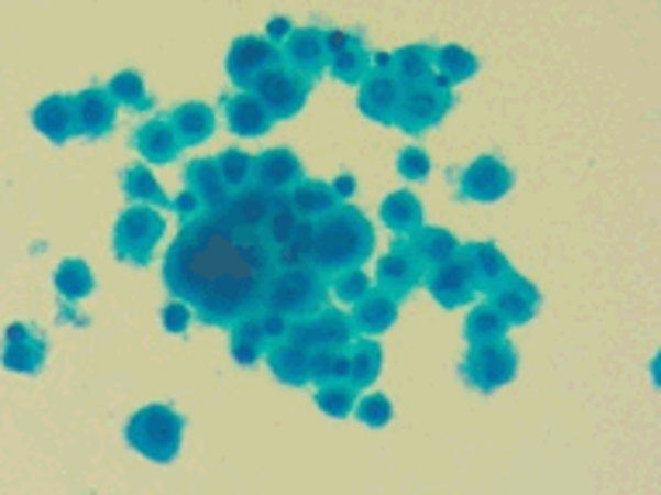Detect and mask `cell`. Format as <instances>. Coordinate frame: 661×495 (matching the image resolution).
Returning <instances> with one entry per match:
<instances>
[{
  "instance_id": "cell-33",
  "label": "cell",
  "mask_w": 661,
  "mask_h": 495,
  "mask_svg": "<svg viewBox=\"0 0 661 495\" xmlns=\"http://www.w3.org/2000/svg\"><path fill=\"white\" fill-rule=\"evenodd\" d=\"M346 353H350V388L353 392H364V388H371L374 382H377V374H382V367H385V350H382V343L377 340H353L350 346H346Z\"/></svg>"
},
{
  "instance_id": "cell-4",
  "label": "cell",
  "mask_w": 661,
  "mask_h": 495,
  "mask_svg": "<svg viewBox=\"0 0 661 495\" xmlns=\"http://www.w3.org/2000/svg\"><path fill=\"white\" fill-rule=\"evenodd\" d=\"M125 440L139 458H146L153 464H170L177 461L180 443H184V416L167 403L143 406L139 413H132L125 427Z\"/></svg>"
},
{
  "instance_id": "cell-48",
  "label": "cell",
  "mask_w": 661,
  "mask_h": 495,
  "mask_svg": "<svg viewBox=\"0 0 661 495\" xmlns=\"http://www.w3.org/2000/svg\"><path fill=\"white\" fill-rule=\"evenodd\" d=\"M395 170H398V177L409 180V184H422V180L430 177V170H433L430 153L419 150V146H406L403 153H398V160H395Z\"/></svg>"
},
{
  "instance_id": "cell-23",
  "label": "cell",
  "mask_w": 661,
  "mask_h": 495,
  "mask_svg": "<svg viewBox=\"0 0 661 495\" xmlns=\"http://www.w3.org/2000/svg\"><path fill=\"white\" fill-rule=\"evenodd\" d=\"M129 146L143 156L146 163H174L180 156V143L170 129V118H150L146 125H139L129 139Z\"/></svg>"
},
{
  "instance_id": "cell-43",
  "label": "cell",
  "mask_w": 661,
  "mask_h": 495,
  "mask_svg": "<svg viewBox=\"0 0 661 495\" xmlns=\"http://www.w3.org/2000/svg\"><path fill=\"white\" fill-rule=\"evenodd\" d=\"M353 419L367 430H385L388 422L395 419V403L385 392H367L357 395V406H353Z\"/></svg>"
},
{
  "instance_id": "cell-37",
  "label": "cell",
  "mask_w": 661,
  "mask_h": 495,
  "mask_svg": "<svg viewBox=\"0 0 661 495\" xmlns=\"http://www.w3.org/2000/svg\"><path fill=\"white\" fill-rule=\"evenodd\" d=\"M433 56L437 50L433 45H406V50L392 53V77L403 84V87H412V84H422L433 77Z\"/></svg>"
},
{
  "instance_id": "cell-27",
  "label": "cell",
  "mask_w": 661,
  "mask_h": 495,
  "mask_svg": "<svg viewBox=\"0 0 661 495\" xmlns=\"http://www.w3.org/2000/svg\"><path fill=\"white\" fill-rule=\"evenodd\" d=\"M170 129L177 135L180 150H195L205 146L211 135H216V111L205 101H187L170 114Z\"/></svg>"
},
{
  "instance_id": "cell-9",
  "label": "cell",
  "mask_w": 661,
  "mask_h": 495,
  "mask_svg": "<svg viewBox=\"0 0 661 495\" xmlns=\"http://www.w3.org/2000/svg\"><path fill=\"white\" fill-rule=\"evenodd\" d=\"M513 184H516V177L499 156H475L458 174L461 198L475 201V205H499L513 191Z\"/></svg>"
},
{
  "instance_id": "cell-29",
  "label": "cell",
  "mask_w": 661,
  "mask_h": 495,
  "mask_svg": "<svg viewBox=\"0 0 661 495\" xmlns=\"http://www.w3.org/2000/svg\"><path fill=\"white\" fill-rule=\"evenodd\" d=\"M264 361L280 385H288V388L309 385V350L291 346V343H274V346H267Z\"/></svg>"
},
{
  "instance_id": "cell-35",
  "label": "cell",
  "mask_w": 661,
  "mask_h": 495,
  "mask_svg": "<svg viewBox=\"0 0 661 495\" xmlns=\"http://www.w3.org/2000/svg\"><path fill=\"white\" fill-rule=\"evenodd\" d=\"M409 243H412V250L419 253V261L427 264V271H430V267H440V264H447V261H454V256L464 250V246L458 243L454 232L437 229V226H422L416 235H409Z\"/></svg>"
},
{
  "instance_id": "cell-12",
  "label": "cell",
  "mask_w": 661,
  "mask_h": 495,
  "mask_svg": "<svg viewBox=\"0 0 661 495\" xmlns=\"http://www.w3.org/2000/svg\"><path fill=\"white\" fill-rule=\"evenodd\" d=\"M422 285H427L430 298L440 305V309H461L471 298L478 295L475 288V274H471V264L464 250L454 256V261H447L440 267H430L427 277H422Z\"/></svg>"
},
{
  "instance_id": "cell-6",
  "label": "cell",
  "mask_w": 661,
  "mask_h": 495,
  "mask_svg": "<svg viewBox=\"0 0 661 495\" xmlns=\"http://www.w3.org/2000/svg\"><path fill=\"white\" fill-rule=\"evenodd\" d=\"M250 94L274 114V122H288V118H295L305 108V101H309L312 80H305L288 63L277 59L267 69H260L256 80L250 84Z\"/></svg>"
},
{
  "instance_id": "cell-28",
  "label": "cell",
  "mask_w": 661,
  "mask_h": 495,
  "mask_svg": "<svg viewBox=\"0 0 661 495\" xmlns=\"http://www.w3.org/2000/svg\"><path fill=\"white\" fill-rule=\"evenodd\" d=\"M288 205L301 222H319L329 211H337L340 201L333 195V187L326 180H298L288 191Z\"/></svg>"
},
{
  "instance_id": "cell-19",
  "label": "cell",
  "mask_w": 661,
  "mask_h": 495,
  "mask_svg": "<svg viewBox=\"0 0 661 495\" xmlns=\"http://www.w3.org/2000/svg\"><path fill=\"white\" fill-rule=\"evenodd\" d=\"M74 118H77V135L104 139L118 125V105L108 98L104 87H87L74 94Z\"/></svg>"
},
{
  "instance_id": "cell-31",
  "label": "cell",
  "mask_w": 661,
  "mask_h": 495,
  "mask_svg": "<svg viewBox=\"0 0 661 495\" xmlns=\"http://www.w3.org/2000/svg\"><path fill=\"white\" fill-rule=\"evenodd\" d=\"M478 69H482L478 56L471 53V50H464V45H440L437 56H433V77H437L447 90H454V87L467 84L471 77L478 74Z\"/></svg>"
},
{
  "instance_id": "cell-15",
  "label": "cell",
  "mask_w": 661,
  "mask_h": 495,
  "mask_svg": "<svg viewBox=\"0 0 661 495\" xmlns=\"http://www.w3.org/2000/svg\"><path fill=\"white\" fill-rule=\"evenodd\" d=\"M346 319H350L353 337L377 340V337H385L388 329L398 322V298H392L382 288H371L357 305H353Z\"/></svg>"
},
{
  "instance_id": "cell-39",
  "label": "cell",
  "mask_w": 661,
  "mask_h": 495,
  "mask_svg": "<svg viewBox=\"0 0 661 495\" xmlns=\"http://www.w3.org/2000/svg\"><path fill=\"white\" fill-rule=\"evenodd\" d=\"M312 256H316V222H301L291 240L271 253V261L274 271H301L312 267Z\"/></svg>"
},
{
  "instance_id": "cell-3",
  "label": "cell",
  "mask_w": 661,
  "mask_h": 495,
  "mask_svg": "<svg viewBox=\"0 0 661 495\" xmlns=\"http://www.w3.org/2000/svg\"><path fill=\"white\" fill-rule=\"evenodd\" d=\"M329 305V280L316 267L301 271H274L260 312L285 316V319H312Z\"/></svg>"
},
{
  "instance_id": "cell-36",
  "label": "cell",
  "mask_w": 661,
  "mask_h": 495,
  "mask_svg": "<svg viewBox=\"0 0 661 495\" xmlns=\"http://www.w3.org/2000/svg\"><path fill=\"white\" fill-rule=\"evenodd\" d=\"M53 285H56V292H59L63 301L77 305V301H84V298L93 295V288H98V277H93L90 264L80 261V256H66V261L53 274Z\"/></svg>"
},
{
  "instance_id": "cell-7",
  "label": "cell",
  "mask_w": 661,
  "mask_h": 495,
  "mask_svg": "<svg viewBox=\"0 0 661 495\" xmlns=\"http://www.w3.org/2000/svg\"><path fill=\"white\" fill-rule=\"evenodd\" d=\"M454 108V90H447L437 77L403 87V101H398V114L395 125L403 129L406 135H422L437 129L447 114Z\"/></svg>"
},
{
  "instance_id": "cell-51",
  "label": "cell",
  "mask_w": 661,
  "mask_h": 495,
  "mask_svg": "<svg viewBox=\"0 0 661 495\" xmlns=\"http://www.w3.org/2000/svg\"><path fill=\"white\" fill-rule=\"evenodd\" d=\"M170 211L180 219V226H187V222H195L198 216H205V211H201V201H198L191 191H180L177 198H170Z\"/></svg>"
},
{
  "instance_id": "cell-16",
  "label": "cell",
  "mask_w": 661,
  "mask_h": 495,
  "mask_svg": "<svg viewBox=\"0 0 661 495\" xmlns=\"http://www.w3.org/2000/svg\"><path fill=\"white\" fill-rule=\"evenodd\" d=\"M280 63H288L305 80H319L326 74V35L322 29H291L288 42L280 45Z\"/></svg>"
},
{
  "instance_id": "cell-24",
  "label": "cell",
  "mask_w": 661,
  "mask_h": 495,
  "mask_svg": "<svg viewBox=\"0 0 661 495\" xmlns=\"http://www.w3.org/2000/svg\"><path fill=\"white\" fill-rule=\"evenodd\" d=\"M184 191H191L198 201H201V211H225V205H229V198H232V191L222 184V177H219V167H216V160H195V163H187V170H184Z\"/></svg>"
},
{
  "instance_id": "cell-44",
  "label": "cell",
  "mask_w": 661,
  "mask_h": 495,
  "mask_svg": "<svg viewBox=\"0 0 661 495\" xmlns=\"http://www.w3.org/2000/svg\"><path fill=\"white\" fill-rule=\"evenodd\" d=\"M216 167H219V177L232 195L253 184V156L243 153V150H222L216 156Z\"/></svg>"
},
{
  "instance_id": "cell-34",
  "label": "cell",
  "mask_w": 661,
  "mask_h": 495,
  "mask_svg": "<svg viewBox=\"0 0 661 495\" xmlns=\"http://www.w3.org/2000/svg\"><path fill=\"white\" fill-rule=\"evenodd\" d=\"M122 191L129 198V205H139V208H170V198L167 191H163V184L153 177V170L146 167V163H135V167H129L122 174Z\"/></svg>"
},
{
  "instance_id": "cell-5",
  "label": "cell",
  "mask_w": 661,
  "mask_h": 495,
  "mask_svg": "<svg viewBox=\"0 0 661 495\" xmlns=\"http://www.w3.org/2000/svg\"><path fill=\"white\" fill-rule=\"evenodd\" d=\"M163 232H167V219H163V211L129 205L114 222L111 250H114L118 261L129 264V267H150L153 256H156V246L163 240Z\"/></svg>"
},
{
  "instance_id": "cell-2",
  "label": "cell",
  "mask_w": 661,
  "mask_h": 495,
  "mask_svg": "<svg viewBox=\"0 0 661 495\" xmlns=\"http://www.w3.org/2000/svg\"><path fill=\"white\" fill-rule=\"evenodd\" d=\"M374 256V226L353 205H340L316 222V256L312 267L329 280L343 271L364 267Z\"/></svg>"
},
{
  "instance_id": "cell-25",
  "label": "cell",
  "mask_w": 661,
  "mask_h": 495,
  "mask_svg": "<svg viewBox=\"0 0 661 495\" xmlns=\"http://www.w3.org/2000/svg\"><path fill=\"white\" fill-rule=\"evenodd\" d=\"M225 122H229L232 135L260 139V135H267L274 129V114L260 105L250 90H243V94H232V98H225Z\"/></svg>"
},
{
  "instance_id": "cell-50",
  "label": "cell",
  "mask_w": 661,
  "mask_h": 495,
  "mask_svg": "<svg viewBox=\"0 0 661 495\" xmlns=\"http://www.w3.org/2000/svg\"><path fill=\"white\" fill-rule=\"evenodd\" d=\"M285 343H291V346H301V350H316V346H322V343H319V326H316V316H312V319H291Z\"/></svg>"
},
{
  "instance_id": "cell-21",
  "label": "cell",
  "mask_w": 661,
  "mask_h": 495,
  "mask_svg": "<svg viewBox=\"0 0 661 495\" xmlns=\"http://www.w3.org/2000/svg\"><path fill=\"white\" fill-rule=\"evenodd\" d=\"M488 305L506 319L509 329H513V326H527V322H533L537 312H540V292L530 285L527 277L516 274L506 288H499V292L488 295Z\"/></svg>"
},
{
  "instance_id": "cell-32",
  "label": "cell",
  "mask_w": 661,
  "mask_h": 495,
  "mask_svg": "<svg viewBox=\"0 0 661 495\" xmlns=\"http://www.w3.org/2000/svg\"><path fill=\"white\" fill-rule=\"evenodd\" d=\"M229 353L235 367H253L264 361L267 353V337H264V326H260V316H246L235 326H229Z\"/></svg>"
},
{
  "instance_id": "cell-18",
  "label": "cell",
  "mask_w": 661,
  "mask_h": 495,
  "mask_svg": "<svg viewBox=\"0 0 661 495\" xmlns=\"http://www.w3.org/2000/svg\"><path fill=\"white\" fill-rule=\"evenodd\" d=\"M357 111L374 125H395L398 114V101H403V84H398L392 74H371L361 87H357Z\"/></svg>"
},
{
  "instance_id": "cell-22",
  "label": "cell",
  "mask_w": 661,
  "mask_h": 495,
  "mask_svg": "<svg viewBox=\"0 0 661 495\" xmlns=\"http://www.w3.org/2000/svg\"><path fill=\"white\" fill-rule=\"evenodd\" d=\"M464 256L471 264V274H475V288L485 295L506 288L516 277L513 264L506 261V253L495 243H471V246H464Z\"/></svg>"
},
{
  "instance_id": "cell-8",
  "label": "cell",
  "mask_w": 661,
  "mask_h": 495,
  "mask_svg": "<svg viewBox=\"0 0 661 495\" xmlns=\"http://www.w3.org/2000/svg\"><path fill=\"white\" fill-rule=\"evenodd\" d=\"M519 371V353L509 340H495V343H482L471 346L467 358L461 364V374L467 388H475L482 395H492L506 388Z\"/></svg>"
},
{
  "instance_id": "cell-40",
  "label": "cell",
  "mask_w": 661,
  "mask_h": 495,
  "mask_svg": "<svg viewBox=\"0 0 661 495\" xmlns=\"http://www.w3.org/2000/svg\"><path fill=\"white\" fill-rule=\"evenodd\" d=\"M309 382L316 385H346L350 382V353L337 346L309 350Z\"/></svg>"
},
{
  "instance_id": "cell-46",
  "label": "cell",
  "mask_w": 661,
  "mask_h": 495,
  "mask_svg": "<svg viewBox=\"0 0 661 495\" xmlns=\"http://www.w3.org/2000/svg\"><path fill=\"white\" fill-rule=\"evenodd\" d=\"M316 406L329 419H350L353 406H357V392L350 385H319L316 388Z\"/></svg>"
},
{
  "instance_id": "cell-11",
  "label": "cell",
  "mask_w": 661,
  "mask_h": 495,
  "mask_svg": "<svg viewBox=\"0 0 661 495\" xmlns=\"http://www.w3.org/2000/svg\"><path fill=\"white\" fill-rule=\"evenodd\" d=\"M326 35V69L346 87H361L371 77V50L353 32H322Z\"/></svg>"
},
{
  "instance_id": "cell-41",
  "label": "cell",
  "mask_w": 661,
  "mask_h": 495,
  "mask_svg": "<svg viewBox=\"0 0 661 495\" xmlns=\"http://www.w3.org/2000/svg\"><path fill=\"white\" fill-rule=\"evenodd\" d=\"M506 333H509L506 319H503L499 312H495L488 301L475 305V309H471V316L464 319V340H467V346H482V343L506 340Z\"/></svg>"
},
{
  "instance_id": "cell-42",
  "label": "cell",
  "mask_w": 661,
  "mask_h": 495,
  "mask_svg": "<svg viewBox=\"0 0 661 495\" xmlns=\"http://www.w3.org/2000/svg\"><path fill=\"white\" fill-rule=\"evenodd\" d=\"M298 226H301V219L291 211V205H288V195H277V201H274V211L267 216V222H264V229H260V240H264V246L274 253V250H280L285 246L291 235L298 232Z\"/></svg>"
},
{
  "instance_id": "cell-30",
  "label": "cell",
  "mask_w": 661,
  "mask_h": 495,
  "mask_svg": "<svg viewBox=\"0 0 661 495\" xmlns=\"http://www.w3.org/2000/svg\"><path fill=\"white\" fill-rule=\"evenodd\" d=\"M274 201H277V195H271V191H264V187L250 184V187H243V191H235V195L229 198L225 211H229V216H232L235 222H240L243 229L260 232V229H264V222H267V216L274 211Z\"/></svg>"
},
{
  "instance_id": "cell-52",
  "label": "cell",
  "mask_w": 661,
  "mask_h": 495,
  "mask_svg": "<svg viewBox=\"0 0 661 495\" xmlns=\"http://www.w3.org/2000/svg\"><path fill=\"white\" fill-rule=\"evenodd\" d=\"M260 326H264L267 346H274V343H285L291 319H285V316H271V312H260Z\"/></svg>"
},
{
  "instance_id": "cell-47",
  "label": "cell",
  "mask_w": 661,
  "mask_h": 495,
  "mask_svg": "<svg viewBox=\"0 0 661 495\" xmlns=\"http://www.w3.org/2000/svg\"><path fill=\"white\" fill-rule=\"evenodd\" d=\"M374 288V280H371V274H364V267H353V271H343V274H337V277H329V292H333V298L337 301H343V305H357L367 292Z\"/></svg>"
},
{
  "instance_id": "cell-10",
  "label": "cell",
  "mask_w": 661,
  "mask_h": 495,
  "mask_svg": "<svg viewBox=\"0 0 661 495\" xmlns=\"http://www.w3.org/2000/svg\"><path fill=\"white\" fill-rule=\"evenodd\" d=\"M422 277H427V264L419 261V253L412 250V243L409 240H395L388 246V253L377 261V271H374L371 280H374V288H382L392 298L403 301L406 295H412L422 285Z\"/></svg>"
},
{
  "instance_id": "cell-20",
  "label": "cell",
  "mask_w": 661,
  "mask_h": 495,
  "mask_svg": "<svg viewBox=\"0 0 661 495\" xmlns=\"http://www.w3.org/2000/svg\"><path fill=\"white\" fill-rule=\"evenodd\" d=\"M32 125L38 135L49 139L53 146H63L77 139V118H74V94H49L32 111Z\"/></svg>"
},
{
  "instance_id": "cell-1",
  "label": "cell",
  "mask_w": 661,
  "mask_h": 495,
  "mask_svg": "<svg viewBox=\"0 0 661 495\" xmlns=\"http://www.w3.org/2000/svg\"><path fill=\"white\" fill-rule=\"evenodd\" d=\"M274 274L271 250L229 211H205L180 226L163 261V288L184 301L205 326H235L260 316L264 288Z\"/></svg>"
},
{
  "instance_id": "cell-13",
  "label": "cell",
  "mask_w": 661,
  "mask_h": 495,
  "mask_svg": "<svg viewBox=\"0 0 661 495\" xmlns=\"http://www.w3.org/2000/svg\"><path fill=\"white\" fill-rule=\"evenodd\" d=\"M280 59V50L271 45L264 35H240L229 45V56H225V74L235 84V94L250 90V84L256 80L260 69H267L271 63Z\"/></svg>"
},
{
  "instance_id": "cell-54",
  "label": "cell",
  "mask_w": 661,
  "mask_h": 495,
  "mask_svg": "<svg viewBox=\"0 0 661 495\" xmlns=\"http://www.w3.org/2000/svg\"><path fill=\"white\" fill-rule=\"evenodd\" d=\"M329 187H333L337 201H340V205H346V201L353 198V191H357V177H353V174H343V177H337V180L329 184Z\"/></svg>"
},
{
  "instance_id": "cell-53",
  "label": "cell",
  "mask_w": 661,
  "mask_h": 495,
  "mask_svg": "<svg viewBox=\"0 0 661 495\" xmlns=\"http://www.w3.org/2000/svg\"><path fill=\"white\" fill-rule=\"evenodd\" d=\"M288 35H291V21H288V18H274L271 25H267V35H264V38H267L271 45H277V50H280V45L288 42Z\"/></svg>"
},
{
  "instance_id": "cell-45",
  "label": "cell",
  "mask_w": 661,
  "mask_h": 495,
  "mask_svg": "<svg viewBox=\"0 0 661 495\" xmlns=\"http://www.w3.org/2000/svg\"><path fill=\"white\" fill-rule=\"evenodd\" d=\"M316 326H319V343L322 346H337V350H346L353 340V329H350V319L340 312V309H333V305H326V309L316 316Z\"/></svg>"
},
{
  "instance_id": "cell-38",
  "label": "cell",
  "mask_w": 661,
  "mask_h": 495,
  "mask_svg": "<svg viewBox=\"0 0 661 495\" xmlns=\"http://www.w3.org/2000/svg\"><path fill=\"white\" fill-rule=\"evenodd\" d=\"M104 90H108V98L118 108H129V111H153L156 108L143 74H135V69H122V74H114Z\"/></svg>"
},
{
  "instance_id": "cell-17",
  "label": "cell",
  "mask_w": 661,
  "mask_h": 495,
  "mask_svg": "<svg viewBox=\"0 0 661 495\" xmlns=\"http://www.w3.org/2000/svg\"><path fill=\"white\" fill-rule=\"evenodd\" d=\"M298 180H305V170H301V160L291 150L277 146V150H264L260 156H253V184L264 187V191L288 195Z\"/></svg>"
},
{
  "instance_id": "cell-49",
  "label": "cell",
  "mask_w": 661,
  "mask_h": 495,
  "mask_svg": "<svg viewBox=\"0 0 661 495\" xmlns=\"http://www.w3.org/2000/svg\"><path fill=\"white\" fill-rule=\"evenodd\" d=\"M191 322H195V312L177 298H170L159 309V326H163V333H170V337H184L187 329H191Z\"/></svg>"
},
{
  "instance_id": "cell-14",
  "label": "cell",
  "mask_w": 661,
  "mask_h": 495,
  "mask_svg": "<svg viewBox=\"0 0 661 495\" xmlns=\"http://www.w3.org/2000/svg\"><path fill=\"white\" fill-rule=\"evenodd\" d=\"M45 358H49V346L45 340L35 333V326H25V322H11L8 333H4V350H0V364L14 374H35L45 367Z\"/></svg>"
},
{
  "instance_id": "cell-26",
  "label": "cell",
  "mask_w": 661,
  "mask_h": 495,
  "mask_svg": "<svg viewBox=\"0 0 661 495\" xmlns=\"http://www.w3.org/2000/svg\"><path fill=\"white\" fill-rule=\"evenodd\" d=\"M377 216L392 232H398V240H409V235L427 226V208H422L416 191H392L377 205Z\"/></svg>"
}]
</instances>
